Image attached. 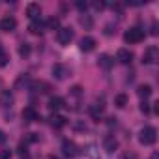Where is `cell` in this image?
Segmentation results:
<instances>
[{
    "instance_id": "1",
    "label": "cell",
    "mask_w": 159,
    "mask_h": 159,
    "mask_svg": "<svg viewBox=\"0 0 159 159\" xmlns=\"http://www.w3.org/2000/svg\"><path fill=\"white\" fill-rule=\"evenodd\" d=\"M139 140H140V144H144V146H152V144L157 140V129H155L153 125H144V127L140 129V133H139Z\"/></svg>"
},
{
    "instance_id": "2",
    "label": "cell",
    "mask_w": 159,
    "mask_h": 159,
    "mask_svg": "<svg viewBox=\"0 0 159 159\" xmlns=\"http://www.w3.org/2000/svg\"><path fill=\"white\" fill-rule=\"evenodd\" d=\"M144 36H146V32H144V28H140V26H133V28H129L125 34H124V41L125 43H140L142 39H144Z\"/></svg>"
},
{
    "instance_id": "3",
    "label": "cell",
    "mask_w": 159,
    "mask_h": 159,
    "mask_svg": "<svg viewBox=\"0 0 159 159\" xmlns=\"http://www.w3.org/2000/svg\"><path fill=\"white\" fill-rule=\"evenodd\" d=\"M56 39H58V43H60V45H69V43H71V39H73V30H71V28H67V26L58 28V32H56Z\"/></svg>"
},
{
    "instance_id": "4",
    "label": "cell",
    "mask_w": 159,
    "mask_h": 159,
    "mask_svg": "<svg viewBox=\"0 0 159 159\" xmlns=\"http://www.w3.org/2000/svg\"><path fill=\"white\" fill-rule=\"evenodd\" d=\"M157 60H159V49L155 45H150L142 54V62L144 64H155Z\"/></svg>"
},
{
    "instance_id": "5",
    "label": "cell",
    "mask_w": 159,
    "mask_h": 159,
    "mask_svg": "<svg viewBox=\"0 0 159 159\" xmlns=\"http://www.w3.org/2000/svg\"><path fill=\"white\" fill-rule=\"evenodd\" d=\"M79 47H81V51H84V52H90V51L96 49V39L92 36H84V38H81V41H79Z\"/></svg>"
},
{
    "instance_id": "6",
    "label": "cell",
    "mask_w": 159,
    "mask_h": 159,
    "mask_svg": "<svg viewBox=\"0 0 159 159\" xmlns=\"http://www.w3.org/2000/svg\"><path fill=\"white\" fill-rule=\"evenodd\" d=\"M0 28H2L4 32H13V30L17 28V21H15V17H11V15L4 17L2 21H0Z\"/></svg>"
},
{
    "instance_id": "7",
    "label": "cell",
    "mask_w": 159,
    "mask_h": 159,
    "mask_svg": "<svg viewBox=\"0 0 159 159\" xmlns=\"http://www.w3.org/2000/svg\"><path fill=\"white\" fill-rule=\"evenodd\" d=\"M26 15H28L32 21H38V19H39V15H41V6H39V4H36V2L28 4V6H26Z\"/></svg>"
},
{
    "instance_id": "8",
    "label": "cell",
    "mask_w": 159,
    "mask_h": 159,
    "mask_svg": "<svg viewBox=\"0 0 159 159\" xmlns=\"http://www.w3.org/2000/svg\"><path fill=\"white\" fill-rule=\"evenodd\" d=\"M116 60H118L120 64H131V60H133V52H131L129 49H118V52H116Z\"/></svg>"
},
{
    "instance_id": "9",
    "label": "cell",
    "mask_w": 159,
    "mask_h": 159,
    "mask_svg": "<svg viewBox=\"0 0 159 159\" xmlns=\"http://www.w3.org/2000/svg\"><path fill=\"white\" fill-rule=\"evenodd\" d=\"M62 152H64L67 157H73V155H77V153H79L77 144H75L73 140H64V142H62Z\"/></svg>"
},
{
    "instance_id": "10",
    "label": "cell",
    "mask_w": 159,
    "mask_h": 159,
    "mask_svg": "<svg viewBox=\"0 0 159 159\" xmlns=\"http://www.w3.org/2000/svg\"><path fill=\"white\" fill-rule=\"evenodd\" d=\"M28 90L38 92V94H45V92H49V84L43 83V81H32L30 86H28Z\"/></svg>"
},
{
    "instance_id": "11",
    "label": "cell",
    "mask_w": 159,
    "mask_h": 159,
    "mask_svg": "<svg viewBox=\"0 0 159 159\" xmlns=\"http://www.w3.org/2000/svg\"><path fill=\"white\" fill-rule=\"evenodd\" d=\"M52 75H54V79H58V81H64L67 77V67L62 66V64H54L52 66Z\"/></svg>"
},
{
    "instance_id": "12",
    "label": "cell",
    "mask_w": 159,
    "mask_h": 159,
    "mask_svg": "<svg viewBox=\"0 0 159 159\" xmlns=\"http://www.w3.org/2000/svg\"><path fill=\"white\" fill-rule=\"evenodd\" d=\"M23 120L25 122H36L38 120V111L34 107H25L23 111Z\"/></svg>"
},
{
    "instance_id": "13",
    "label": "cell",
    "mask_w": 159,
    "mask_h": 159,
    "mask_svg": "<svg viewBox=\"0 0 159 159\" xmlns=\"http://www.w3.org/2000/svg\"><path fill=\"white\" fill-rule=\"evenodd\" d=\"M103 148H105L109 153H112V152H116V148H118V140H116L114 137H105V139H103Z\"/></svg>"
},
{
    "instance_id": "14",
    "label": "cell",
    "mask_w": 159,
    "mask_h": 159,
    "mask_svg": "<svg viewBox=\"0 0 159 159\" xmlns=\"http://www.w3.org/2000/svg\"><path fill=\"white\" fill-rule=\"evenodd\" d=\"M28 30L32 32V34H36V36H39V34H43V30H45V25L38 19V21H32L30 23V26H28Z\"/></svg>"
},
{
    "instance_id": "15",
    "label": "cell",
    "mask_w": 159,
    "mask_h": 159,
    "mask_svg": "<svg viewBox=\"0 0 159 159\" xmlns=\"http://www.w3.org/2000/svg\"><path fill=\"white\" fill-rule=\"evenodd\" d=\"M64 107V99L62 98H58V96H54V98H51L49 99V109L52 111V112H56V111H60Z\"/></svg>"
},
{
    "instance_id": "16",
    "label": "cell",
    "mask_w": 159,
    "mask_h": 159,
    "mask_svg": "<svg viewBox=\"0 0 159 159\" xmlns=\"http://www.w3.org/2000/svg\"><path fill=\"white\" fill-rule=\"evenodd\" d=\"M152 86L150 84H140L139 86V90H137V94H139V98H142V99H148L150 96H152Z\"/></svg>"
},
{
    "instance_id": "17",
    "label": "cell",
    "mask_w": 159,
    "mask_h": 159,
    "mask_svg": "<svg viewBox=\"0 0 159 159\" xmlns=\"http://www.w3.org/2000/svg\"><path fill=\"white\" fill-rule=\"evenodd\" d=\"M99 66H101L103 69H111V67L114 66V60H112L109 54H101V56H99Z\"/></svg>"
},
{
    "instance_id": "18",
    "label": "cell",
    "mask_w": 159,
    "mask_h": 159,
    "mask_svg": "<svg viewBox=\"0 0 159 159\" xmlns=\"http://www.w3.org/2000/svg\"><path fill=\"white\" fill-rule=\"evenodd\" d=\"M79 23H81V26H84L86 30H92V26H94V19L90 15H86V13H83V17L79 19Z\"/></svg>"
},
{
    "instance_id": "19",
    "label": "cell",
    "mask_w": 159,
    "mask_h": 159,
    "mask_svg": "<svg viewBox=\"0 0 159 159\" xmlns=\"http://www.w3.org/2000/svg\"><path fill=\"white\" fill-rule=\"evenodd\" d=\"M127 101H129V99H127L125 94H116V96H114V105L120 107V109H124V107L127 105Z\"/></svg>"
},
{
    "instance_id": "20",
    "label": "cell",
    "mask_w": 159,
    "mask_h": 159,
    "mask_svg": "<svg viewBox=\"0 0 159 159\" xmlns=\"http://www.w3.org/2000/svg\"><path fill=\"white\" fill-rule=\"evenodd\" d=\"M51 125H52V127H56V129H60V127H64V125H66V118H64V116L54 114V116L51 118Z\"/></svg>"
},
{
    "instance_id": "21",
    "label": "cell",
    "mask_w": 159,
    "mask_h": 159,
    "mask_svg": "<svg viewBox=\"0 0 159 159\" xmlns=\"http://www.w3.org/2000/svg\"><path fill=\"white\" fill-rule=\"evenodd\" d=\"M90 114H92V118L99 120L101 114H103V105H92V107H90Z\"/></svg>"
},
{
    "instance_id": "22",
    "label": "cell",
    "mask_w": 159,
    "mask_h": 159,
    "mask_svg": "<svg viewBox=\"0 0 159 159\" xmlns=\"http://www.w3.org/2000/svg\"><path fill=\"white\" fill-rule=\"evenodd\" d=\"M30 52H32V47H30V43H23V45L19 47V54H21L23 58L30 56Z\"/></svg>"
},
{
    "instance_id": "23",
    "label": "cell",
    "mask_w": 159,
    "mask_h": 159,
    "mask_svg": "<svg viewBox=\"0 0 159 159\" xmlns=\"http://www.w3.org/2000/svg\"><path fill=\"white\" fill-rule=\"evenodd\" d=\"M47 28H51V30H58V28H60V21H58V17H51V19L47 21Z\"/></svg>"
},
{
    "instance_id": "24",
    "label": "cell",
    "mask_w": 159,
    "mask_h": 159,
    "mask_svg": "<svg viewBox=\"0 0 159 159\" xmlns=\"http://www.w3.org/2000/svg\"><path fill=\"white\" fill-rule=\"evenodd\" d=\"M30 83H32V81L28 79V75H23L19 81H17V84H15V86H17V88H21L23 84H25V86H30Z\"/></svg>"
},
{
    "instance_id": "25",
    "label": "cell",
    "mask_w": 159,
    "mask_h": 159,
    "mask_svg": "<svg viewBox=\"0 0 159 159\" xmlns=\"http://www.w3.org/2000/svg\"><path fill=\"white\" fill-rule=\"evenodd\" d=\"M75 6H77V10H81L83 13L88 10V2H83V0H77V2H75Z\"/></svg>"
},
{
    "instance_id": "26",
    "label": "cell",
    "mask_w": 159,
    "mask_h": 159,
    "mask_svg": "<svg viewBox=\"0 0 159 159\" xmlns=\"http://www.w3.org/2000/svg\"><path fill=\"white\" fill-rule=\"evenodd\" d=\"M8 60H10V58H8L6 51H4V49H0V66H6V64H8Z\"/></svg>"
},
{
    "instance_id": "27",
    "label": "cell",
    "mask_w": 159,
    "mask_h": 159,
    "mask_svg": "<svg viewBox=\"0 0 159 159\" xmlns=\"http://www.w3.org/2000/svg\"><path fill=\"white\" fill-rule=\"evenodd\" d=\"M112 34H116V28H112V25H107L105 26V36H112Z\"/></svg>"
},
{
    "instance_id": "28",
    "label": "cell",
    "mask_w": 159,
    "mask_h": 159,
    "mask_svg": "<svg viewBox=\"0 0 159 159\" xmlns=\"http://www.w3.org/2000/svg\"><path fill=\"white\" fill-rule=\"evenodd\" d=\"M140 111H142L144 114H150V105H148L146 101H142V103H140Z\"/></svg>"
},
{
    "instance_id": "29",
    "label": "cell",
    "mask_w": 159,
    "mask_h": 159,
    "mask_svg": "<svg viewBox=\"0 0 159 159\" xmlns=\"http://www.w3.org/2000/svg\"><path fill=\"white\" fill-rule=\"evenodd\" d=\"M10 157H11L10 150H2V152H0V159H10Z\"/></svg>"
},
{
    "instance_id": "30",
    "label": "cell",
    "mask_w": 159,
    "mask_h": 159,
    "mask_svg": "<svg viewBox=\"0 0 159 159\" xmlns=\"http://www.w3.org/2000/svg\"><path fill=\"white\" fill-rule=\"evenodd\" d=\"M92 6H94V8H96V10H99V11H101V10H103V8H105V2H94V4H92Z\"/></svg>"
},
{
    "instance_id": "31",
    "label": "cell",
    "mask_w": 159,
    "mask_h": 159,
    "mask_svg": "<svg viewBox=\"0 0 159 159\" xmlns=\"http://www.w3.org/2000/svg\"><path fill=\"white\" fill-rule=\"evenodd\" d=\"M152 36H157V23H152Z\"/></svg>"
},
{
    "instance_id": "32",
    "label": "cell",
    "mask_w": 159,
    "mask_h": 159,
    "mask_svg": "<svg viewBox=\"0 0 159 159\" xmlns=\"http://www.w3.org/2000/svg\"><path fill=\"white\" fill-rule=\"evenodd\" d=\"M19 153H21V155H26V144H21V146H19Z\"/></svg>"
},
{
    "instance_id": "33",
    "label": "cell",
    "mask_w": 159,
    "mask_h": 159,
    "mask_svg": "<svg viewBox=\"0 0 159 159\" xmlns=\"http://www.w3.org/2000/svg\"><path fill=\"white\" fill-rule=\"evenodd\" d=\"M4 101H6V103H11V101H13V98H11L8 92H6V94H4Z\"/></svg>"
},
{
    "instance_id": "34",
    "label": "cell",
    "mask_w": 159,
    "mask_h": 159,
    "mask_svg": "<svg viewBox=\"0 0 159 159\" xmlns=\"http://www.w3.org/2000/svg\"><path fill=\"white\" fill-rule=\"evenodd\" d=\"M124 159H137V155H135V153H125Z\"/></svg>"
},
{
    "instance_id": "35",
    "label": "cell",
    "mask_w": 159,
    "mask_h": 159,
    "mask_svg": "<svg viewBox=\"0 0 159 159\" xmlns=\"http://www.w3.org/2000/svg\"><path fill=\"white\" fill-rule=\"evenodd\" d=\"M4 140H6V133H4V131H0V144H2Z\"/></svg>"
},
{
    "instance_id": "36",
    "label": "cell",
    "mask_w": 159,
    "mask_h": 159,
    "mask_svg": "<svg viewBox=\"0 0 159 159\" xmlns=\"http://www.w3.org/2000/svg\"><path fill=\"white\" fill-rule=\"evenodd\" d=\"M150 159H159V153H157V152H153V153H152V157H150Z\"/></svg>"
}]
</instances>
